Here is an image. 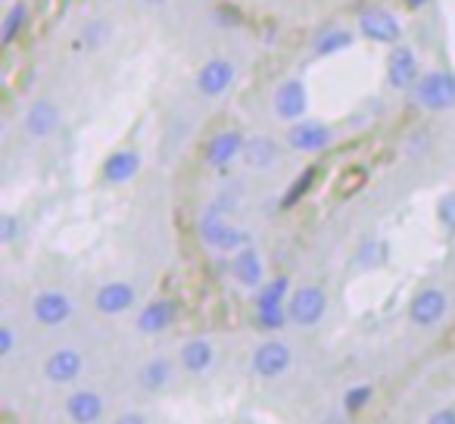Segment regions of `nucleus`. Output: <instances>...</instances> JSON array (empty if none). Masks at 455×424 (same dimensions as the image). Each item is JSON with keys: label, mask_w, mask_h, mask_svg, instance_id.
I'll use <instances>...</instances> for the list:
<instances>
[{"label": "nucleus", "mask_w": 455, "mask_h": 424, "mask_svg": "<svg viewBox=\"0 0 455 424\" xmlns=\"http://www.w3.org/2000/svg\"><path fill=\"white\" fill-rule=\"evenodd\" d=\"M200 235H203V241H206L209 247H215V250H235V247H243V244H247V235H243V231H237L235 225L221 222L219 209H215V206H209V212L203 216Z\"/></svg>", "instance_id": "1"}, {"label": "nucleus", "mask_w": 455, "mask_h": 424, "mask_svg": "<svg viewBox=\"0 0 455 424\" xmlns=\"http://www.w3.org/2000/svg\"><path fill=\"white\" fill-rule=\"evenodd\" d=\"M324 306H328V297L318 287H299L291 297L287 312H291V318L297 324H315L324 316Z\"/></svg>", "instance_id": "2"}, {"label": "nucleus", "mask_w": 455, "mask_h": 424, "mask_svg": "<svg viewBox=\"0 0 455 424\" xmlns=\"http://www.w3.org/2000/svg\"><path fill=\"white\" fill-rule=\"evenodd\" d=\"M418 103L427 109H449L455 103V82L449 76H427L418 84Z\"/></svg>", "instance_id": "3"}, {"label": "nucleus", "mask_w": 455, "mask_h": 424, "mask_svg": "<svg viewBox=\"0 0 455 424\" xmlns=\"http://www.w3.org/2000/svg\"><path fill=\"white\" fill-rule=\"evenodd\" d=\"M446 306H449L446 293L436 291V287H427V291H421L415 300H411L409 316L415 324H424V328H427V324H436L443 316H446Z\"/></svg>", "instance_id": "4"}, {"label": "nucleus", "mask_w": 455, "mask_h": 424, "mask_svg": "<svg viewBox=\"0 0 455 424\" xmlns=\"http://www.w3.org/2000/svg\"><path fill=\"white\" fill-rule=\"evenodd\" d=\"M359 32L365 35V38L378 41V44H393V41H399L403 28H399V22L393 20L387 10H368L359 20Z\"/></svg>", "instance_id": "5"}, {"label": "nucleus", "mask_w": 455, "mask_h": 424, "mask_svg": "<svg viewBox=\"0 0 455 424\" xmlns=\"http://www.w3.org/2000/svg\"><path fill=\"white\" fill-rule=\"evenodd\" d=\"M231 82H235V66L228 63V60H209L200 69V76H196V88L209 97L225 94L231 88Z\"/></svg>", "instance_id": "6"}, {"label": "nucleus", "mask_w": 455, "mask_h": 424, "mask_svg": "<svg viewBox=\"0 0 455 424\" xmlns=\"http://www.w3.org/2000/svg\"><path fill=\"white\" fill-rule=\"evenodd\" d=\"M35 318H38L41 324H47V328H57V324H63L66 318L72 316V303L66 293L60 291H44L38 300H35Z\"/></svg>", "instance_id": "7"}, {"label": "nucleus", "mask_w": 455, "mask_h": 424, "mask_svg": "<svg viewBox=\"0 0 455 424\" xmlns=\"http://www.w3.org/2000/svg\"><path fill=\"white\" fill-rule=\"evenodd\" d=\"M253 368L262 374V378H278V374H284L287 368H291V349L278 340L262 343L253 356Z\"/></svg>", "instance_id": "8"}, {"label": "nucleus", "mask_w": 455, "mask_h": 424, "mask_svg": "<svg viewBox=\"0 0 455 424\" xmlns=\"http://www.w3.org/2000/svg\"><path fill=\"white\" fill-rule=\"evenodd\" d=\"M78 372H82V353L76 349H57L44 365V374L53 384H69L78 378Z\"/></svg>", "instance_id": "9"}, {"label": "nucleus", "mask_w": 455, "mask_h": 424, "mask_svg": "<svg viewBox=\"0 0 455 424\" xmlns=\"http://www.w3.org/2000/svg\"><path fill=\"white\" fill-rule=\"evenodd\" d=\"M132 303H134V291L128 284H122V281L103 284L100 291H97V309H100L103 316H119V312H125Z\"/></svg>", "instance_id": "10"}, {"label": "nucleus", "mask_w": 455, "mask_h": 424, "mask_svg": "<svg viewBox=\"0 0 455 424\" xmlns=\"http://www.w3.org/2000/svg\"><path fill=\"white\" fill-rule=\"evenodd\" d=\"M287 140H291V147H297V150L312 153V150H322V147H328L331 132L324 125H318V122H303V125L291 128Z\"/></svg>", "instance_id": "11"}, {"label": "nucleus", "mask_w": 455, "mask_h": 424, "mask_svg": "<svg viewBox=\"0 0 455 424\" xmlns=\"http://www.w3.org/2000/svg\"><path fill=\"white\" fill-rule=\"evenodd\" d=\"M66 412H69V418L76 424H94L97 418L103 415V403L97 393L82 390V393H76V396L66 399Z\"/></svg>", "instance_id": "12"}, {"label": "nucleus", "mask_w": 455, "mask_h": 424, "mask_svg": "<svg viewBox=\"0 0 455 424\" xmlns=\"http://www.w3.org/2000/svg\"><path fill=\"white\" fill-rule=\"evenodd\" d=\"M175 303H169V300H156V303H150L144 312L138 316V328L144 331V334H159V331H165L172 322H175Z\"/></svg>", "instance_id": "13"}, {"label": "nucleus", "mask_w": 455, "mask_h": 424, "mask_svg": "<svg viewBox=\"0 0 455 424\" xmlns=\"http://www.w3.org/2000/svg\"><path fill=\"white\" fill-rule=\"evenodd\" d=\"M275 109H278L281 119H297L306 109V91L299 82H284L275 94Z\"/></svg>", "instance_id": "14"}, {"label": "nucleus", "mask_w": 455, "mask_h": 424, "mask_svg": "<svg viewBox=\"0 0 455 424\" xmlns=\"http://www.w3.org/2000/svg\"><path fill=\"white\" fill-rule=\"evenodd\" d=\"M243 144H247V140H243L237 132H221L219 138H212V144H209L206 159L212 165H228L235 156H241Z\"/></svg>", "instance_id": "15"}, {"label": "nucleus", "mask_w": 455, "mask_h": 424, "mask_svg": "<svg viewBox=\"0 0 455 424\" xmlns=\"http://www.w3.org/2000/svg\"><path fill=\"white\" fill-rule=\"evenodd\" d=\"M138 169H140L138 153L119 150V153H113V156L107 159V165H103V178H107L109 184H122V181H128V178L138 175Z\"/></svg>", "instance_id": "16"}, {"label": "nucleus", "mask_w": 455, "mask_h": 424, "mask_svg": "<svg viewBox=\"0 0 455 424\" xmlns=\"http://www.w3.org/2000/svg\"><path fill=\"white\" fill-rule=\"evenodd\" d=\"M57 119H60L57 107L47 103V100H41L26 113V132L32 134V138H47V134L57 128Z\"/></svg>", "instance_id": "17"}, {"label": "nucleus", "mask_w": 455, "mask_h": 424, "mask_svg": "<svg viewBox=\"0 0 455 424\" xmlns=\"http://www.w3.org/2000/svg\"><path fill=\"white\" fill-rule=\"evenodd\" d=\"M241 156L250 169H268V165H275V159H278V144H275L272 138H250L247 144H243Z\"/></svg>", "instance_id": "18"}, {"label": "nucleus", "mask_w": 455, "mask_h": 424, "mask_svg": "<svg viewBox=\"0 0 455 424\" xmlns=\"http://www.w3.org/2000/svg\"><path fill=\"white\" fill-rule=\"evenodd\" d=\"M415 78H418L415 53H411L409 47H399V51H393V57H390V82L396 84V88H409Z\"/></svg>", "instance_id": "19"}, {"label": "nucleus", "mask_w": 455, "mask_h": 424, "mask_svg": "<svg viewBox=\"0 0 455 424\" xmlns=\"http://www.w3.org/2000/svg\"><path fill=\"white\" fill-rule=\"evenodd\" d=\"M368 181V169L365 165H347V169L337 175V184H334V196L337 200H349L355 196Z\"/></svg>", "instance_id": "20"}, {"label": "nucleus", "mask_w": 455, "mask_h": 424, "mask_svg": "<svg viewBox=\"0 0 455 424\" xmlns=\"http://www.w3.org/2000/svg\"><path fill=\"white\" fill-rule=\"evenodd\" d=\"M231 268H235V278L241 281V284H247V287H259L262 284V262H259V256H256L253 250H243Z\"/></svg>", "instance_id": "21"}, {"label": "nucleus", "mask_w": 455, "mask_h": 424, "mask_svg": "<svg viewBox=\"0 0 455 424\" xmlns=\"http://www.w3.org/2000/svg\"><path fill=\"white\" fill-rule=\"evenodd\" d=\"M181 362L188 372H206L212 365V347L206 340H190L181 349Z\"/></svg>", "instance_id": "22"}, {"label": "nucleus", "mask_w": 455, "mask_h": 424, "mask_svg": "<svg viewBox=\"0 0 455 424\" xmlns=\"http://www.w3.org/2000/svg\"><path fill=\"white\" fill-rule=\"evenodd\" d=\"M140 380H144V387H163L165 380H169V362H163V359H156V362H150V365L140 372Z\"/></svg>", "instance_id": "23"}, {"label": "nucleus", "mask_w": 455, "mask_h": 424, "mask_svg": "<svg viewBox=\"0 0 455 424\" xmlns=\"http://www.w3.org/2000/svg\"><path fill=\"white\" fill-rule=\"evenodd\" d=\"M284 293H287V281L284 278H275L272 284H268L266 291L259 293V309H272V306H281Z\"/></svg>", "instance_id": "24"}, {"label": "nucleus", "mask_w": 455, "mask_h": 424, "mask_svg": "<svg viewBox=\"0 0 455 424\" xmlns=\"http://www.w3.org/2000/svg\"><path fill=\"white\" fill-rule=\"evenodd\" d=\"M26 22V4H16L13 10H10L7 22H4V44H13L16 32H20V26Z\"/></svg>", "instance_id": "25"}, {"label": "nucleus", "mask_w": 455, "mask_h": 424, "mask_svg": "<svg viewBox=\"0 0 455 424\" xmlns=\"http://www.w3.org/2000/svg\"><path fill=\"white\" fill-rule=\"evenodd\" d=\"M371 387H355V390H349L347 393V409L353 412H362V409H368V405H371Z\"/></svg>", "instance_id": "26"}, {"label": "nucleus", "mask_w": 455, "mask_h": 424, "mask_svg": "<svg viewBox=\"0 0 455 424\" xmlns=\"http://www.w3.org/2000/svg\"><path fill=\"white\" fill-rule=\"evenodd\" d=\"M349 41H353V38H349L347 32H328L315 44V51L318 53H334V51H340V47H349Z\"/></svg>", "instance_id": "27"}, {"label": "nucleus", "mask_w": 455, "mask_h": 424, "mask_svg": "<svg viewBox=\"0 0 455 424\" xmlns=\"http://www.w3.org/2000/svg\"><path fill=\"white\" fill-rule=\"evenodd\" d=\"M315 175H318V169H309L303 178H297V184H293V188H291V194L284 196V206H293V200H297V196H303L306 190L312 188V178H315Z\"/></svg>", "instance_id": "28"}, {"label": "nucleus", "mask_w": 455, "mask_h": 424, "mask_svg": "<svg viewBox=\"0 0 455 424\" xmlns=\"http://www.w3.org/2000/svg\"><path fill=\"white\" fill-rule=\"evenodd\" d=\"M353 424H384V412H380V405H368V409L355 412Z\"/></svg>", "instance_id": "29"}, {"label": "nucleus", "mask_w": 455, "mask_h": 424, "mask_svg": "<svg viewBox=\"0 0 455 424\" xmlns=\"http://www.w3.org/2000/svg\"><path fill=\"white\" fill-rule=\"evenodd\" d=\"M259 322L266 324V328H278V324L284 322V316H281V306H272V309H259Z\"/></svg>", "instance_id": "30"}, {"label": "nucleus", "mask_w": 455, "mask_h": 424, "mask_svg": "<svg viewBox=\"0 0 455 424\" xmlns=\"http://www.w3.org/2000/svg\"><path fill=\"white\" fill-rule=\"evenodd\" d=\"M10 349H13V331L0 328V356H10Z\"/></svg>", "instance_id": "31"}, {"label": "nucleus", "mask_w": 455, "mask_h": 424, "mask_svg": "<svg viewBox=\"0 0 455 424\" xmlns=\"http://www.w3.org/2000/svg\"><path fill=\"white\" fill-rule=\"evenodd\" d=\"M443 219L449 222V228H455V196H446V200H443Z\"/></svg>", "instance_id": "32"}, {"label": "nucleus", "mask_w": 455, "mask_h": 424, "mask_svg": "<svg viewBox=\"0 0 455 424\" xmlns=\"http://www.w3.org/2000/svg\"><path fill=\"white\" fill-rule=\"evenodd\" d=\"M13 235H16V219L13 216H4V241H13Z\"/></svg>", "instance_id": "33"}, {"label": "nucleus", "mask_w": 455, "mask_h": 424, "mask_svg": "<svg viewBox=\"0 0 455 424\" xmlns=\"http://www.w3.org/2000/svg\"><path fill=\"white\" fill-rule=\"evenodd\" d=\"M427 424H455V412H436Z\"/></svg>", "instance_id": "34"}, {"label": "nucleus", "mask_w": 455, "mask_h": 424, "mask_svg": "<svg viewBox=\"0 0 455 424\" xmlns=\"http://www.w3.org/2000/svg\"><path fill=\"white\" fill-rule=\"evenodd\" d=\"M116 424H147V421H144V418H140V415H122Z\"/></svg>", "instance_id": "35"}, {"label": "nucleus", "mask_w": 455, "mask_h": 424, "mask_svg": "<svg viewBox=\"0 0 455 424\" xmlns=\"http://www.w3.org/2000/svg\"><path fill=\"white\" fill-rule=\"evenodd\" d=\"M0 424H20V421H16V418L10 415V412H4V418H0Z\"/></svg>", "instance_id": "36"}, {"label": "nucleus", "mask_w": 455, "mask_h": 424, "mask_svg": "<svg viewBox=\"0 0 455 424\" xmlns=\"http://www.w3.org/2000/svg\"><path fill=\"white\" fill-rule=\"evenodd\" d=\"M405 4H409L411 10H418V7H424V4H427V0H405Z\"/></svg>", "instance_id": "37"}, {"label": "nucleus", "mask_w": 455, "mask_h": 424, "mask_svg": "<svg viewBox=\"0 0 455 424\" xmlns=\"http://www.w3.org/2000/svg\"><path fill=\"white\" fill-rule=\"evenodd\" d=\"M147 4H163V0H147Z\"/></svg>", "instance_id": "38"}]
</instances>
